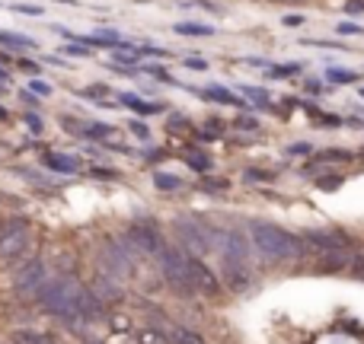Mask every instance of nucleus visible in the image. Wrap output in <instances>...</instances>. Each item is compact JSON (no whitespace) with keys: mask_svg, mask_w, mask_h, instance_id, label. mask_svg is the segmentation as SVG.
Segmentation results:
<instances>
[{"mask_svg":"<svg viewBox=\"0 0 364 344\" xmlns=\"http://www.w3.org/2000/svg\"><path fill=\"white\" fill-rule=\"evenodd\" d=\"M188 271H192L195 290H201V294H208V296H218L220 294V281L214 277V271L208 268L201 258H188Z\"/></svg>","mask_w":364,"mask_h":344,"instance_id":"9d476101","label":"nucleus"},{"mask_svg":"<svg viewBox=\"0 0 364 344\" xmlns=\"http://www.w3.org/2000/svg\"><path fill=\"white\" fill-rule=\"evenodd\" d=\"M0 42L10 45V48H36V42L26 35H10V32H0Z\"/></svg>","mask_w":364,"mask_h":344,"instance_id":"6ab92c4d","label":"nucleus"},{"mask_svg":"<svg viewBox=\"0 0 364 344\" xmlns=\"http://www.w3.org/2000/svg\"><path fill=\"white\" fill-rule=\"evenodd\" d=\"M304 16H284V26H301Z\"/></svg>","mask_w":364,"mask_h":344,"instance_id":"72a5a7b5","label":"nucleus"},{"mask_svg":"<svg viewBox=\"0 0 364 344\" xmlns=\"http://www.w3.org/2000/svg\"><path fill=\"white\" fill-rule=\"evenodd\" d=\"M348 271H352L358 281H364V255H355L352 258V268H348Z\"/></svg>","mask_w":364,"mask_h":344,"instance_id":"a878e982","label":"nucleus"},{"mask_svg":"<svg viewBox=\"0 0 364 344\" xmlns=\"http://www.w3.org/2000/svg\"><path fill=\"white\" fill-rule=\"evenodd\" d=\"M186 163L192 166V170H198V172H208V170H211V163H208V157H205V153H188V157H186Z\"/></svg>","mask_w":364,"mask_h":344,"instance_id":"412c9836","label":"nucleus"},{"mask_svg":"<svg viewBox=\"0 0 364 344\" xmlns=\"http://www.w3.org/2000/svg\"><path fill=\"white\" fill-rule=\"evenodd\" d=\"M80 294H83V287H80V281H77V277L58 274V277H51V281H45L38 300H42V306L48 309V313L77 319V300H80Z\"/></svg>","mask_w":364,"mask_h":344,"instance_id":"f03ea898","label":"nucleus"},{"mask_svg":"<svg viewBox=\"0 0 364 344\" xmlns=\"http://www.w3.org/2000/svg\"><path fill=\"white\" fill-rule=\"evenodd\" d=\"M157 265H160V274L166 277L173 290L179 296H192L195 294V284H192V271H188V255L176 245H164L157 252Z\"/></svg>","mask_w":364,"mask_h":344,"instance_id":"7ed1b4c3","label":"nucleus"},{"mask_svg":"<svg viewBox=\"0 0 364 344\" xmlns=\"http://www.w3.org/2000/svg\"><path fill=\"white\" fill-rule=\"evenodd\" d=\"M13 10H16V13H26V16H42V6H36V4H16Z\"/></svg>","mask_w":364,"mask_h":344,"instance_id":"393cba45","label":"nucleus"},{"mask_svg":"<svg viewBox=\"0 0 364 344\" xmlns=\"http://www.w3.org/2000/svg\"><path fill=\"white\" fill-rule=\"evenodd\" d=\"M176 236L186 249L201 252V255L211 249V233H208L198 220H176Z\"/></svg>","mask_w":364,"mask_h":344,"instance_id":"6e6552de","label":"nucleus"},{"mask_svg":"<svg viewBox=\"0 0 364 344\" xmlns=\"http://www.w3.org/2000/svg\"><path fill=\"white\" fill-rule=\"evenodd\" d=\"M112 134V125H90L87 128V138H109Z\"/></svg>","mask_w":364,"mask_h":344,"instance_id":"b1692460","label":"nucleus"},{"mask_svg":"<svg viewBox=\"0 0 364 344\" xmlns=\"http://www.w3.org/2000/svg\"><path fill=\"white\" fill-rule=\"evenodd\" d=\"M208 99H218V102H230V106H240V99H233L230 93H227V89H208Z\"/></svg>","mask_w":364,"mask_h":344,"instance_id":"5701e85b","label":"nucleus"},{"mask_svg":"<svg viewBox=\"0 0 364 344\" xmlns=\"http://www.w3.org/2000/svg\"><path fill=\"white\" fill-rule=\"evenodd\" d=\"M93 294L100 296L102 303H119L122 296H125V287H122L119 277H112V274H106V271H100V274H96V281H93Z\"/></svg>","mask_w":364,"mask_h":344,"instance_id":"f8f14e48","label":"nucleus"},{"mask_svg":"<svg viewBox=\"0 0 364 344\" xmlns=\"http://www.w3.org/2000/svg\"><path fill=\"white\" fill-rule=\"evenodd\" d=\"M320 185L326 188V192H336V188L342 185V179H339V175H326V179H320Z\"/></svg>","mask_w":364,"mask_h":344,"instance_id":"bb28decb","label":"nucleus"},{"mask_svg":"<svg viewBox=\"0 0 364 344\" xmlns=\"http://www.w3.org/2000/svg\"><path fill=\"white\" fill-rule=\"evenodd\" d=\"M122 106H128V109H134L138 115H157V112H164V106L160 102H144V99H138V96H122Z\"/></svg>","mask_w":364,"mask_h":344,"instance_id":"2eb2a0df","label":"nucleus"},{"mask_svg":"<svg viewBox=\"0 0 364 344\" xmlns=\"http://www.w3.org/2000/svg\"><path fill=\"white\" fill-rule=\"evenodd\" d=\"M45 281H48V274H45V265L38 262V258H29V262H23L16 268V274H13V290H16L23 300H32V296L42 294Z\"/></svg>","mask_w":364,"mask_h":344,"instance_id":"423d86ee","label":"nucleus"},{"mask_svg":"<svg viewBox=\"0 0 364 344\" xmlns=\"http://www.w3.org/2000/svg\"><path fill=\"white\" fill-rule=\"evenodd\" d=\"M10 344H48V341H45L42 335H36V332H13Z\"/></svg>","mask_w":364,"mask_h":344,"instance_id":"aec40b11","label":"nucleus"},{"mask_svg":"<svg viewBox=\"0 0 364 344\" xmlns=\"http://www.w3.org/2000/svg\"><path fill=\"white\" fill-rule=\"evenodd\" d=\"M125 243L132 245V249L144 252V255H154V258L164 249V236H160V230L154 223H132L125 233Z\"/></svg>","mask_w":364,"mask_h":344,"instance_id":"0eeeda50","label":"nucleus"},{"mask_svg":"<svg viewBox=\"0 0 364 344\" xmlns=\"http://www.w3.org/2000/svg\"><path fill=\"white\" fill-rule=\"evenodd\" d=\"M237 125H240V128H246V131H256V128H259V125H256V118H240Z\"/></svg>","mask_w":364,"mask_h":344,"instance_id":"7c9ffc66","label":"nucleus"},{"mask_svg":"<svg viewBox=\"0 0 364 344\" xmlns=\"http://www.w3.org/2000/svg\"><path fill=\"white\" fill-rule=\"evenodd\" d=\"M250 236H252V245H256L269 262H288V258H297L304 252L301 239L291 236L288 230H282V226H275V223L256 220V223L250 226Z\"/></svg>","mask_w":364,"mask_h":344,"instance_id":"f257e3e1","label":"nucleus"},{"mask_svg":"<svg viewBox=\"0 0 364 344\" xmlns=\"http://www.w3.org/2000/svg\"><path fill=\"white\" fill-rule=\"evenodd\" d=\"M32 245V230L19 220H10V223L0 226V258L4 262H16L29 252Z\"/></svg>","mask_w":364,"mask_h":344,"instance_id":"39448f33","label":"nucleus"},{"mask_svg":"<svg viewBox=\"0 0 364 344\" xmlns=\"http://www.w3.org/2000/svg\"><path fill=\"white\" fill-rule=\"evenodd\" d=\"M176 32L179 35H214L211 26H198V23H179Z\"/></svg>","mask_w":364,"mask_h":344,"instance_id":"a211bd4d","label":"nucleus"},{"mask_svg":"<svg viewBox=\"0 0 364 344\" xmlns=\"http://www.w3.org/2000/svg\"><path fill=\"white\" fill-rule=\"evenodd\" d=\"M164 335H166V341H173V344H205L195 332H186V328H176V326H166Z\"/></svg>","mask_w":364,"mask_h":344,"instance_id":"dca6fc26","label":"nucleus"},{"mask_svg":"<svg viewBox=\"0 0 364 344\" xmlns=\"http://www.w3.org/2000/svg\"><path fill=\"white\" fill-rule=\"evenodd\" d=\"M132 128H134V131H138V138H147V128H144V125H138V121H134Z\"/></svg>","mask_w":364,"mask_h":344,"instance_id":"f704fd0d","label":"nucleus"},{"mask_svg":"<svg viewBox=\"0 0 364 344\" xmlns=\"http://www.w3.org/2000/svg\"><path fill=\"white\" fill-rule=\"evenodd\" d=\"M68 51L70 55H77V57H90V45L83 48V45H68Z\"/></svg>","mask_w":364,"mask_h":344,"instance_id":"c85d7f7f","label":"nucleus"},{"mask_svg":"<svg viewBox=\"0 0 364 344\" xmlns=\"http://www.w3.org/2000/svg\"><path fill=\"white\" fill-rule=\"evenodd\" d=\"M246 179H250V182H269L272 175H269V172H252V170H250V172H246Z\"/></svg>","mask_w":364,"mask_h":344,"instance_id":"c756f323","label":"nucleus"},{"mask_svg":"<svg viewBox=\"0 0 364 344\" xmlns=\"http://www.w3.org/2000/svg\"><path fill=\"white\" fill-rule=\"evenodd\" d=\"M307 245L314 252H320V258H323V255H329V252L352 249V239H348L346 233H339V230H316V233H310L307 236Z\"/></svg>","mask_w":364,"mask_h":344,"instance_id":"1a4fd4ad","label":"nucleus"},{"mask_svg":"<svg viewBox=\"0 0 364 344\" xmlns=\"http://www.w3.org/2000/svg\"><path fill=\"white\" fill-rule=\"evenodd\" d=\"M186 64H188V67H195V70H205V67H208V64H205V61H198V57H188Z\"/></svg>","mask_w":364,"mask_h":344,"instance_id":"473e14b6","label":"nucleus"},{"mask_svg":"<svg viewBox=\"0 0 364 344\" xmlns=\"http://www.w3.org/2000/svg\"><path fill=\"white\" fill-rule=\"evenodd\" d=\"M154 182H157V185L164 188V192H173V188H179V185H182L176 175H166V172H157V175H154Z\"/></svg>","mask_w":364,"mask_h":344,"instance_id":"4be33fe9","label":"nucleus"},{"mask_svg":"<svg viewBox=\"0 0 364 344\" xmlns=\"http://www.w3.org/2000/svg\"><path fill=\"white\" fill-rule=\"evenodd\" d=\"M224 281L230 290H246L250 287V268L246 265H224Z\"/></svg>","mask_w":364,"mask_h":344,"instance_id":"4468645a","label":"nucleus"},{"mask_svg":"<svg viewBox=\"0 0 364 344\" xmlns=\"http://www.w3.org/2000/svg\"><path fill=\"white\" fill-rule=\"evenodd\" d=\"M45 166H48V170H58V172H74L77 166V157H61V153H48V157H45Z\"/></svg>","mask_w":364,"mask_h":344,"instance_id":"f3484780","label":"nucleus"},{"mask_svg":"<svg viewBox=\"0 0 364 344\" xmlns=\"http://www.w3.org/2000/svg\"><path fill=\"white\" fill-rule=\"evenodd\" d=\"M100 316H102V300L93 294V290H87V287H83L80 300H77V319H83V322H93V319H100Z\"/></svg>","mask_w":364,"mask_h":344,"instance_id":"ddd939ff","label":"nucleus"},{"mask_svg":"<svg viewBox=\"0 0 364 344\" xmlns=\"http://www.w3.org/2000/svg\"><path fill=\"white\" fill-rule=\"evenodd\" d=\"M132 245L128 243H119V239L112 236H102L100 239V271H106V274L112 277H128L132 274Z\"/></svg>","mask_w":364,"mask_h":344,"instance_id":"20e7f679","label":"nucleus"},{"mask_svg":"<svg viewBox=\"0 0 364 344\" xmlns=\"http://www.w3.org/2000/svg\"><path fill=\"white\" fill-rule=\"evenodd\" d=\"M275 4H301V0H275Z\"/></svg>","mask_w":364,"mask_h":344,"instance_id":"c9c22d12","label":"nucleus"},{"mask_svg":"<svg viewBox=\"0 0 364 344\" xmlns=\"http://www.w3.org/2000/svg\"><path fill=\"white\" fill-rule=\"evenodd\" d=\"M0 80H6V74H4V70H0Z\"/></svg>","mask_w":364,"mask_h":344,"instance_id":"e433bc0d","label":"nucleus"},{"mask_svg":"<svg viewBox=\"0 0 364 344\" xmlns=\"http://www.w3.org/2000/svg\"><path fill=\"white\" fill-rule=\"evenodd\" d=\"M224 265H250V239L243 233L224 236Z\"/></svg>","mask_w":364,"mask_h":344,"instance_id":"9b49d317","label":"nucleus"},{"mask_svg":"<svg viewBox=\"0 0 364 344\" xmlns=\"http://www.w3.org/2000/svg\"><path fill=\"white\" fill-rule=\"evenodd\" d=\"M336 32H339V35H358L361 26H355V23H339V29H336Z\"/></svg>","mask_w":364,"mask_h":344,"instance_id":"cd10ccee","label":"nucleus"},{"mask_svg":"<svg viewBox=\"0 0 364 344\" xmlns=\"http://www.w3.org/2000/svg\"><path fill=\"white\" fill-rule=\"evenodd\" d=\"M32 89H36V93H51V87L42 83V80H32Z\"/></svg>","mask_w":364,"mask_h":344,"instance_id":"2f4dec72","label":"nucleus"}]
</instances>
